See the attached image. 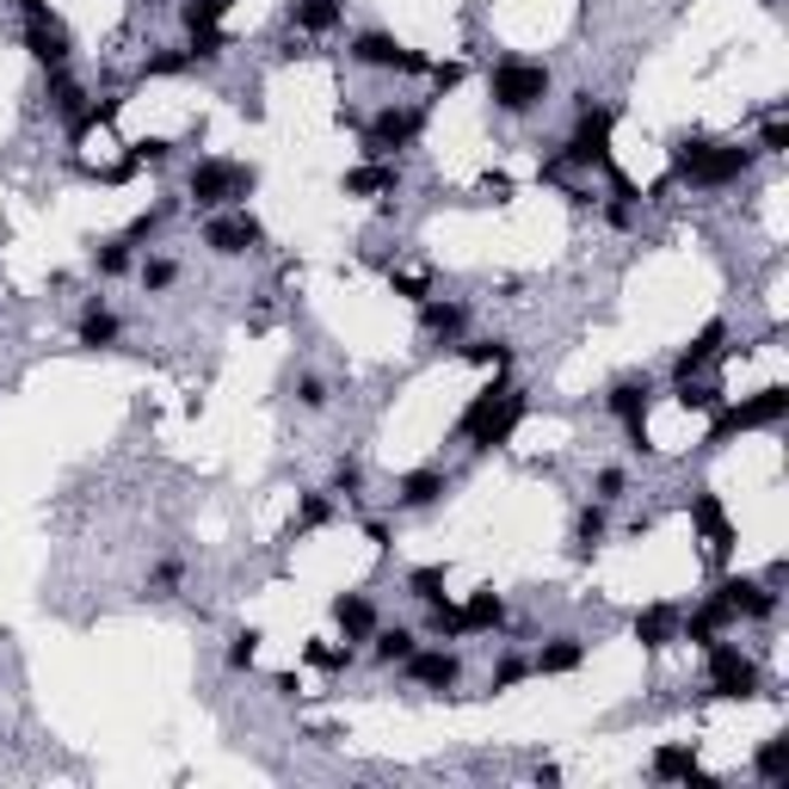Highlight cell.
<instances>
[{
    "label": "cell",
    "mask_w": 789,
    "mask_h": 789,
    "mask_svg": "<svg viewBox=\"0 0 789 789\" xmlns=\"http://www.w3.org/2000/svg\"><path fill=\"white\" fill-rule=\"evenodd\" d=\"M186 68H192L186 50H161V56H149V75H186Z\"/></svg>",
    "instance_id": "48"
},
{
    "label": "cell",
    "mask_w": 789,
    "mask_h": 789,
    "mask_svg": "<svg viewBox=\"0 0 789 789\" xmlns=\"http://www.w3.org/2000/svg\"><path fill=\"white\" fill-rule=\"evenodd\" d=\"M402 666H407V678H413L420 691H450V685L462 678V654H457V648H413Z\"/></svg>",
    "instance_id": "12"
},
{
    "label": "cell",
    "mask_w": 789,
    "mask_h": 789,
    "mask_svg": "<svg viewBox=\"0 0 789 789\" xmlns=\"http://www.w3.org/2000/svg\"><path fill=\"white\" fill-rule=\"evenodd\" d=\"M623 494H629V469H616V462H605V469H598V475H593V500L616 506V500H623Z\"/></svg>",
    "instance_id": "40"
},
{
    "label": "cell",
    "mask_w": 789,
    "mask_h": 789,
    "mask_svg": "<svg viewBox=\"0 0 789 789\" xmlns=\"http://www.w3.org/2000/svg\"><path fill=\"white\" fill-rule=\"evenodd\" d=\"M519 425H524V389H519V383H506V377H494V383H487L475 402L462 407L457 432L475 444V450H506Z\"/></svg>",
    "instance_id": "1"
},
{
    "label": "cell",
    "mask_w": 789,
    "mask_h": 789,
    "mask_svg": "<svg viewBox=\"0 0 789 789\" xmlns=\"http://www.w3.org/2000/svg\"><path fill=\"white\" fill-rule=\"evenodd\" d=\"M296 402H303L308 413H321V407H328V383H321V377H303V383H296Z\"/></svg>",
    "instance_id": "49"
},
{
    "label": "cell",
    "mask_w": 789,
    "mask_h": 789,
    "mask_svg": "<svg viewBox=\"0 0 789 789\" xmlns=\"http://www.w3.org/2000/svg\"><path fill=\"white\" fill-rule=\"evenodd\" d=\"M444 494H450V475H444V469H413V475H402L395 506H402V512H432Z\"/></svg>",
    "instance_id": "17"
},
{
    "label": "cell",
    "mask_w": 789,
    "mask_h": 789,
    "mask_svg": "<svg viewBox=\"0 0 789 789\" xmlns=\"http://www.w3.org/2000/svg\"><path fill=\"white\" fill-rule=\"evenodd\" d=\"M519 678H531V660H524V654H506L500 666H494V691H512Z\"/></svg>",
    "instance_id": "46"
},
{
    "label": "cell",
    "mask_w": 789,
    "mask_h": 789,
    "mask_svg": "<svg viewBox=\"0 0 789 789\" xmlns=\"http://www.w3.org/2000/svg\"><path fill=\"white\" fill-rule=\"evenodd\" d=\"M462 629H469V636L506 629V598L494 593V586H482V593H469V598H462Z\"/></svg>",
    "instance_id": "22"
},
{
    "label": "cell",
    "mask_w": 789,
    "mask_h": 789,
    "mask_svg": "<svg viewBox=\"0 0 789 789\" xmlns=\"http://www.w3.org/2000/svg\"><path fill=\"white\" fill-rule=\"evenodd\" d=\"M259 629H234L229 636V673H253V666H259Z\"/></svg>",
    "instance_id": "38"
},
{
    "label": "cell",
    "mask_w": 789,
    "mask_h": 789,
    "mask_svg": "<svg viewBox=\"0 0 789 789\" xmlns=\"http://www.w3.org/2000/svg\"><path fill=\"white\" fill-rule=\"evenodd\" d=\"M678 605H648V611H636V641L641 648H673L678 641Z\"/></svg>",
    "instance_id": "23"
},
{
    "label": "cell",
    "mask_w": 789,
    "mask_h": 789,
    "mask_svg": "<svg viewBox=\"0 0 789 789\" xmlns=\"http://www.w3.org/2000/svg\"><path fill=\"white\" fill-rule=\"evenodd\" d=\"M352 62L358 68H377V75H425L432 62L413 50V43H402L395 31H358L352 38Z\"/></svg>",
    "instance_id": "8"
},
{
    "label": "cell",
    "mask_w": 789,
    "mask_h": 789,
    "mask_svg": "<svg viewBox=\"0 0 789 789\" xmlns=\"http://www.w3.org/2000/svg\"><path fill=\"white\" fill-rule=\"evenodd\" d=\"M25 50L43 62V68H68V25L56 20V13H43V20H25Z\"/></svg>",
    "instance_id": "16"
},
{
    "label": "cell",
    "mask_w": 789,
    "mask_h": 789,
    "mask_svg": "<svg viewBox=\"0 0 789 789\" xmlns=\"http://www.w3.org/2000/svg\"><path fill=\"white\" fill-rule=\"evenodd\" d=\"M136 278H142V290H149V296H161V290H174V284H179V259L154 253V259H142V271H136Z\"/></svg>",
    "instance_id": "36"
},
{
    "label": "cell",
    "mask_w": 789,
    "mask_h": 789,
    "mask_svg": "<svg viewBox=\"0 0 789 789\" xmlns=\"http://www.w3.org/2000/svg\"><path fill=\"white\" fill-rule=\"evenodd\" d=\"M75 340H80L87 352H105V346H117V340H124V321H117L105 303H87V315H80Z\"/></svg>",
    "instance_id": "25"
},
{
    "label": "cell",
    "mask_w": 789,
    "mask_h": 789,
    "mask_svg": "<svg viewBox=\"0 0 789 789\" xmlns=\"http://www.w3.org/2000/svg\"><path fill=\"white\" fill-rule=\"evenodd\" d=\"M333 623L346 629V641H365V636H377V605L365 593H340L333 598Z\"/></svg>",
    "instance_id": "24"
},
{
    "label": "cell",
    "mask_w": 789,
    "mask_h": 789,
    "mask_svg": "<svg viewBox=\"0 0 789 789\" xmlns=\"http://www.w3.org/2000/svg\"><path fill=\"white\" fill-rule=\"evenodd\" d=\"M222 7H229V0H179V25H186V31H222Z\"/></svg>",
    "instance_id": "32"
},
{
    "label": "cell",
    "mask_w": 789,
    "mask_h": 789,
    "mask_svg": "<svg viewBox=\"0 0 789 789\" xmlns=\"http://www.w3.org/2000/svg\"><path fill=\"white\" fill-rule=\"evenodd\" d=\"M389 284H395V296H407V303H425V296H432V278H425V271H395L389 266Z\"/></svg>",
    "instance_id": "43"
},
{
    "label": "cell",
    "mask_w": 789,
    "mask_h": 789,
    "mask_svg": "<svg viewBox=\"0 0 789 789\" xmlns=\"http://www.w3.org/2000/svg\"><path fill=\"white\" fill-rule=\"evenodd\" d=\"M296 31H333L340 25V0H290Z\"/></svg>",
    "instance_id": "30"
},
{
    "label": "cell",
    "mask_w": 789,
    "mask_h": 789,
    "mask_svg": "<svg viewBox=\"0 0 789 789\" xmlns=\"http://www.w3.org/2000/svg\"><path fill=\"white\" fill-rule=\"evenodd\" d=\"M462 358H469L475 370L506 377V365H512V340H475V346H462Z\"/></svg>",
    "instance_id": "35"
},
{
    "label": "cell",
    "mask_w": 789,
    "mask_h": 789,
    "mask_svg": "<svg viewBox=\"0 0 789 789\" xmlns=\"http://www.w3.org/2000/svg\"><path fill=\"white\" fill-rule=\"evenodd\" d=\"M130 266H136V253H130L124 234H112V241H99V247H93V271H99V278H124Z\"/></svg>",
    "instance_id": "33"
},
{
    "label": "cell",
    "mask_w": 789,
    "mask_h": 789,
    "mask_svg": "<svg viewBox=\"0 0 789 789\" xmlns=\"http://www.w3.org/2000/svg\"><path fill=\"white\" fill-rule=\"evenodd\" d=\"M333 500H365V469H358V462L352 457H340L333 462V487H328Z\"/></svg>",
    "instance_id": "39"
},
{
    "label": "cell",
    "mask_w": 789,
    "mask_h": 789,
    "mask_svg": "<svg viewBox=\"0 0 789 789\" xmlns=\"http://www.w3.org/2000/svg\"><path fill=\"white\" fill-rule=\"evenodd\" d=\"M413 648H420V636H413L407 623H395V629H377V666H402Z\"/></svg>",
    "instance_id": "31"
},
{
    "label": "cell",
    "mask_w": 789,
    "mask_h": 789,
    "mask_svg": "<svg viewBox=\"0 0 789 789\" xmlns=\"http://www.w3.org/2000/svg\"><path fill=\"white\" fill-rule=\"evenodd\" d=\"M407 598H420V605L444 598V561H425V568H413V574H407Z\"/></svg>",
    "instance_id": "37"
},
{
    "label": "cell",
    "mask_w": 789,
    "mask_h": 789,
    "mask_svg": "<svg viewBox=\"0 0 789 789\" xmlns=\"http://www.w3.org/2000/svg\"><path fill=\"white\" fill-rule=\"evenodd\" d=\"M611 130H616V112H611V105H593V93H580L574 136L561 142V161H549V167H580V174L611 167Z\"/></svg>",
    "instance_id": "5"
},
{
    "label": "cell",
    "mask_w": 789,
    "mask_h": 789,
    "mask_svg": "<svg viewBox=\"0 0 789 789\" xmlns=\"http://www.w3.org/2000/svg\"><path fill=\"white\" fill-rule=\"evenodd\" d=\"M179 580H186V561H179V556H167L161 568H154V593H161V598H167V593H179Z\"/></svg>",
    "instance_id": "47"
},
{
    "label": "cell",
    "mask_w": 789,
    "mask_h": 789,
    "mask_svg": "<svg viewBox=\"0 0 789 789\" xmlns=\"http://www.w3.org/2000/svg\"><path fill=\"white\" fill-rule=\"evenodd\" d=\"M487 99H494V112H506V117L537 112L543 99H549V62L500 56L494 68H487Z\"/></svg>",
    "instance_id": "3"
},
{
    "label": "cell",
    "mask_w": 789,
    "mask_h": 789,
    "mask_svg": "<svg viewBox=\"0 0 789 789\" xmlns=\"http://www.w3.org/2000/svg\"><path fill=\"white\" fill-rule=\"evenodd\" d=\"M321 524H333V494H303V506H296V531H321Z\"/></svg>",
    "instance_id": "41"
},
{
    "label": "cell",
    "mask_w": 789,
    "mask_h": 789,
    "mask_svg": "<svg viewBox=\"0 0 789 789\" xmlns=\"http://www.w3.org/2000/svg\"><path fill=\"white\" fill-rule=\"evenodd\" d=\"M308 666H321V673H346V666H352V648H333V641H308Z\"/></svg>",
    "instance_id": "42"
},
{
    "label": "cell",
    "mask_w": 789,
    "mask_h": 789,
    "mask_svg": "<svg viewBox=\"0 0 789 789\" xmlns=\"http://www.w3.org/2000/svg\"><path fill=\"white\" fill-rule=\"evenodd\" d=\"M722 346H728V321H710V328H703L691 346L673 358V383H697V377H703V370L722 358Z\"/></svg>",
    "instance_id": "15"
},
{
    "label": "cell",
    "mask_w": 789,
    "mask_h": 789,
    "mask_svg": "<svg viewBox=\"0 0 789 789\" xmlns=\"http://www.w3.org/2000/svg\"><path fill=\"white\" fill-rule=\"evenodd\" d=\"M259 241H266V229H259L253 211H211V222H204V247H211L216 259H241V253H253Z\"/></svg>",
    "instance_id": "10"
},
{
    "label": "cell",
    "mask_w": 789,
    "mask_h": 789,
    "mask_svg": "<svg viewBox=\"0 0 789 789\" xmlns=\"http://www.w3.org/2000/svg\"><path fill=\"white\" fill-rule=\"evenodd\" d=\"M425 130V105H383V112L365 124V154L370 161H389V154L413 149Z\"/></svg>",
    "instance_id": "7"
},
{
    "label": "cell",
    "mask_w": 789,
    "mask_h": 789,
    "mask_svg": "<svg viewBox=\"0 0 789 789\" xmlns=\"http://www.w3.org/2000/svg\"><path fill=\"white\" fill-rule=\"evenodd\" d=\"M425 629L432 636H444V641H462L469 629H462V605H450V598H432L425 605Z\"/></svg>",
    "instance_id": "34"
},
{
    "label": "cell",
    "mask_w": 789,
    "mask_h": 789,
    "mask_svg": "<svg viewBox=\"0 0 789 789\" xmlns=\"http://www.w3.org/2000/svg\"><path fill=\"white\" fill-rule=\"evenodd\" d=\"M425 75H432V87H438V93H450V87H462V62H432Z\"/></svg>",
    "instance_id": "50"
},
{
    "label": "cell",
    "mask_w": 789,
    "mask_h": 789,
    "mask_svg": "<svg viewBox=\"0 0 789 789\" xmlns=\"http://www.w3.org/2000/svg\"><path fill=\"white\" fill-rule=\"evenodd\" d=\"M728 623H734V611H728V605H722V598L710 593V598H703V605H697L691 616H678V636H691L697 648H710V641L722 636Z\"/></svg>",
    "instance_id": "21"
},
{
    "label": "cell",
    "mask_w": 789,
    "mask_h": 789,
    "mask_svg": "<svg viewBox=\"0 0 789 789\" xmlns=\"http://www.w3.org/2000/svg\"><path fill=\"white\" fill-rule=\"evenodd\" d=\"M752 771H759V784H789V734H771L765 747L752 752Z\"/></svg>",
    "instance_id": "28"
},
{
    "label": "cell",
    "mask_w": 789,
    "mask_h": 789,
    "mask_svg": "<svg viewBox=\"0 0 789 789\" xmlns=\"http://www.w3.org/2000/svg\"><path fill=\"white\" fill-rule=\"evenodd\" d=\"M50 112L68 124V130H87V124H99V105H87V87H80L68 68H50Z\"/></svg>",
    "instance_id": "13"
},
{
    "label": "cell",
    "mask_w": 789,
    "mask_h": 789,
    "mask_svg": "<svg viewBox=\"0 0 789 789\" xmlns=\"http://www.w3.org/2000/svg\"><path fill=\"white\" fill-rule=\"evenodd\" d=\"M648 771H654L660 784H703V771H697V747H660L654 759H648Z\"/></svg>",
    "instance_id": "26"
},
{
    "label": "cell",
    "mask_w": 789,
    "mask_h": 789,
    "mask_svg": "<svg viewBox=\"0 0 789 789\" xmlns=\"http://www.w3.org/2000/svg\"><path fill=\"white\" fill-rule=\"evenodd\" d=\"M691 524L710 537V549H722V556L734 549V519H728V506L715 500V494H691Z\"/></svg>",
    "instance_id": "20"
},
{
    "label": "cell",
    "mask_w": 789,
    "mask_h": 789,
    "mask_svg": "<svg viewBox=\"0 0 789 789\" xmlns=\"http://www.w3.org/2000/svg\"><path fill=\"white\" fill-rule=\"evenodd\" d=\"M259 174H253L247 161H222V154H204L192 161V174H186V198H192L198 211H229L241 198H253Z\"/></svg>",
    "instance_id": "4"
},
{
    "label": "cell",
    "mask_w": 789,
    "mask_h": 789,
    "mask_svg": "<svg viewBox=\"0 0 789 789\" xmlns=\"http://www.w3.org/2000/svg\"><path fill=\"white\" fill-rule=\"evenodd\" d=\"M784 413H789V389H784V383L759 389V395H747V402H734V407H715L710 450H722V444L740 438V432H765V425H777Z\"/></svg>",
    "instance_id": "6"
},
{
    "label": "cell",
    "mask_w": 789,
    "mask_h": 789,
    "mask_svg": "<svg viewBox=\"0 0 789 789\" xmlns=\"http://www.w3.org/2000/svg\"><path fill=\"white\" fill-rule=\"evenodd\" d=\"M715 598L734 611V623H740V616H759V623H765V616L777 611V593H771L765 580H752V574H728L722 586H715Z\"/></svg>",
    "instance_id": "14"
},
{
    "label": "cell",
    "mask_w": 789,
    "mask_h": 789,
    "mask_svg": "<svg viewBox=\"0 0 789 789\" xmlns=\"http://www.w3.org/2000/svg\"><path fill=\"white\" fill-rule=\"evenodd\" d=\"M710 654V691L715 697H728V703H747V697H759V666H752V654H740L734 641H710L703 648Z\"/></svg>",
    "instance_id": "9"
},
{
    "label": "cell",
    "mask_w": 789,
    "mask_h": 789,
    "mask_svg": "<svg viewBox=\"0 0 789 789\" xmlns=\"http://www.w3.org/2000/svg\"><path fill=\"white\" fill-rule=\"evenodd\" d=\"M678 407H685V413H715V407H722V395H715L710 383H678Z\"/></svg>",
    "instance_id": "44"
},
{
    "label": "cell",
    "mask_w": 789,
    "mask_h": 789,
    "mask_svg": "<svg viewBox=\"0 0 789 789\" xmlns=\"http://www.w3.org/2000/svg\"><path fill=\"white\" fill-rule=\"evenodd\" d=\"M789 149V117L784 112H771L765 117V130H759V154H784Z\"/></svg>",
    "instance_id": "45"
},
{
    "label": "cell",
    "mask_w": 789,
    "mask_h": 789,
    "mask_svg": "<svg viewBox=\"0 0 789 789\" xmlns=\"http://www.w3.org/2000/svg\"><path fill=\"white\" fill-rule=\"evenodd\" d=\"M605 531H611V519H605V500L580 506V519H574V556H593L598 543H605Z\"/></svg>",
    "instance_id": "29"
},
{
    "label": "cell",
    "mask_w": 789,
    "mask_h": 789,
    "mask_svg": "<svg viewBox=\"0 0 789 789\" xmlns=\"http://www.w3.org/2000/svg\"><path fill=\"white\" fill-rule=\"evenodd\" d=\"M752 161H759V149H747V142H703V136L673 142V174L691 186H734Z\"/></svg>",
    "instance_id": "2"
},
{
    "label": "cell",
    "mask_w": 789,
    "mask_h": 789,
    "mask_svg": "<svg viewBox=\"0 0 789 789\" xmlns=\"http://www.w3.org/2000/svg\"><path fill=\"white\" fill-rule=\"evenodd\" d=\"M580 660H586V641L580 636H549L537 654H531V673L561 678V673H580Z\"/></svg>",
    "instance_id": "19"
},
{
    "label": "cell",
    "mask_w": 789,
    "mask_h": 789,
    "mask_svg": "<svg viewBox=\"0 0 789 789\" xmlns=\"http://www.w3.org/2000/svg\"><path fill=\"white\" fill-rule=\"evenodd\" d=\"M605 407H611V420H623L629 444L648 450V407H654V383H648V377H616L611 395H605Z\"/></svg>",
    "instance_id": "11"
},
{
    "label": "cell",
    "mask_w": 789,
    "mask_h": 789,
    "mask_svg": "<svg viewBox=\"0 0 789 789\" xmlns=\"http://www.w3.org/2000/svg\"><path fill=\"white\" fill-rule=\"evenodd\" d=\"M462 321H469V308L462 303H444V296H425L420 303V328L432 333V340H457Z\"/></svg>",
    "instance_id": "27"
},
{
    "label": "cell",
    "mask_w": 789,
    "mask_h": 789,
    "mask_svg": "<svg viewBox=\"0 0 789 789\" xmlns=\"http://www.w3.org/2000/svg\"><path fill=\"white\" fill-rule=\"evenodd\" d=\"M395 186H402V174H395L389 161H370V154L352 167L346 179H340V192H346V198H389Z\"/></svg>",
    "instance_id": "18"
}]
</instances>
